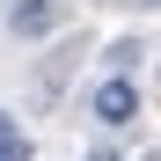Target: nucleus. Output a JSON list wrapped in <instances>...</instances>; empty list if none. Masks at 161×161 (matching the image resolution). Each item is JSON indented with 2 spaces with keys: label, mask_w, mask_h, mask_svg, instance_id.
Here are the masks:
<instances>
[{
  "label": "nucleus",
  "mask_w": 161,
  "mask_h": 161,
  "mask_svg": "<svg viewBox=\"0 0 161 161\" xmlns=\"http://www.w3.org/2000/svg\"><path fill=\"white\" fill-rule=\"evenodd\" d=\"M8 22H15V37H44L51 22H59V0H15Z\"/></svg>",
  "instance_id": "2"
},
{
  "label": "nucleus",
  "mask_w": 161,
  "mask_h": 161,
  "mask_svg": "<svg viewBox=\"0 0 161 161\" xmlns=\"http://www.w3.org/2000/svg\"><path fill=\"white\" fill-rule=\"evenodd\" d=\"M95 117H103V125H132V117H139V88H132L125 73L103 80V88H95Z\"/></svg>",
  "instance_id": "1"
},
{
  "label": "nucleus",
  "mask_w": 161,
  "mask_h": 161,
  "mask_svg": "<svg viewBox=\"0 0 161 161\" xmlns=\"http://www.w3.org/2000/svg\"><path fill=\"white\" fill-rule=\"evenodd\" d=\"M0 147H22V132H15V117L0 110Z\"/></svg>",
  "instance_id": "3"
},
{
  "label": "nucleus",
  "mask_w": 161,
  "mask_h": 161,
  "mask_svg": "<svg viewBox=\"0 0 161 161\" xmlns=\"http://www.w3.org/2000/svg\"><path fill=\"white\" fill-rule=\"evenodd\" d=\"M88 161H117V154H88Z\"/></svg>",
  "instance_id": "5"
},
{
  "label": "nucleus",
  "mask_w": 161,
  "mask_h": 161,
  "mask_svg": "<svg viewBox=\"0 0 161 161\" xmlns=\"http://www.w3.org/2000/svg\"><path fill=\"white\" fill-rule=\"evenodd\" d=\"M0 161H30V139H22V147H0Z\"/></svg>",
  "instance_id": "4"
}]
</instances>
